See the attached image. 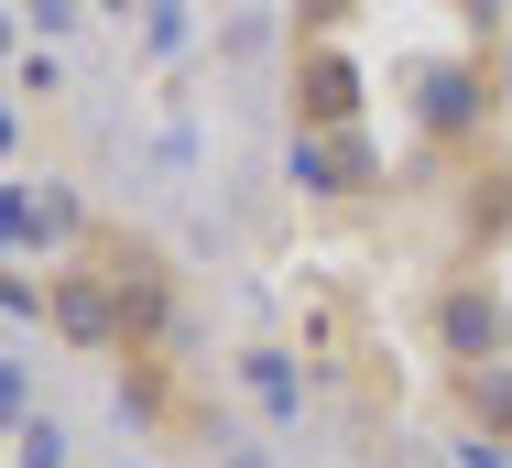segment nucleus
Here are the masks:
<instances>
[{
  "instance_id": "nucleus-2",
  "label": "nucleus",
  "mask_w": 512,
  "mask_h": 468,
  "mask_svg": "<svg viewBox=\"0 0 512 468\" xmlns=\"http://www.w3.org/2000/svg\"><path fill=\"white\" fill-rule=\"evenodd\" d=\"M349 109H360V77H349V55H327V44H316V55H306V77H295V120H306V131H338Z\"/></svg>"
},
{
  "instance_id": "nucleus-5",
  "label": "nucleus",
  "mask_w": 512,
  "mask_h": 468,
  "mask_svg": "<svg viewBox=\"0 0 512 468\" xmlns=\"http://www.w3.org/2000/svg\"><path fill=\"white\" fill-rule=\"evenodd\" d=\"M22 468H55V425H22Z\"/></svg>"
},
{
  "instance_id": "nucleus-3",
  "label": "nucleus",
  "mask_w": 512,
  "mask_h": 468,
  "mask_svg": "<svg viewBox=\"0 0 512 468\" xmlns=\"http://www.w3.org/2000/svg\"><path fill=\"white\" fill-rule=\"evenodd\" d=\"M306 153H316V164H306L316 186H371V164H360V142H338V131H306Z\"/></svg>"
},
{
  "instance_id": "nucleus-4",
  "label": "nucleus",
  "mask_w": 512,
  "mask_h": 468,
  "mask_svg": "<svg viewBox=\"0 0 512 468\" xmlns=\"http://www.w3.org/2000/svg\"><path fill=\"white\" fill-rule=\"evenodd\" d=\"M251 392H262V403H273V414H295V371H284V360H273V349H262V360H251Z\"/></svg>"
},
{
  "instance_id": "nucleus-6",
  "label": "nucleus",
  "mask_w": 512,
  "mask_h": 468,
  "mask_svg": "<svg viewBox=\"0 0 512 468\" xmlns=\"http://www.w3.org/2000/svg\"><path fill=\"white\" fill-rule=\"evenodd\" d=\"M229 468H273V458H251V447H229Z\"/></svg>"
},
{
  "instance_id": "nucleus-1",
  "label": "nucleus",
  "mask_w": 512,
  "mask_h": 468,
  "mask_svg": "<svg viewBox=\"0 0 512 468\" xmlns=\"http://www.w3.org/2000/svg\"><path fill=\"white\" fill-rule=\"evenodd\" d=\"M447 349H458L469 371L502 360V305H491V283H447Z\"/></svg>"
}]
</instances>
